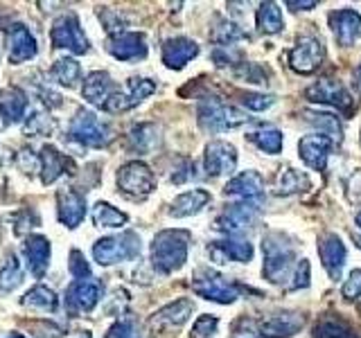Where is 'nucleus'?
<instances>
[{
  "instance_id": "nucleus-55",
  "label": "nucleus",
  "mask_w": 361,
  "mask_h": 338,
  "mask_svg": "<svg viewBox=\"0 0 361 338\" xmlns=\"http://www.w3.org/2000/svg\"><path fill=\"white\" fill-rule=\"evenodd\" d=\"M345 194L350 201H361V169L350 174V178L345 180Z\"/></svg>"
},
{
  "instance_id": "nucleus-4",
  "label": "nucleus",
  "mask_w": 361,
  "mask_h": 338,
  "mask_svg": "<svg viewBox=\"0 0 361 338\" xmlns=\"http://www.w3.org/2000/svg\"><path fill=\"white\" fill-rule=\"evenodd\" d=\"M68 138L82 146H90V149H104L113 140V131L93 111L79 108L68 127Z\"/></svg>"
},
{
  "instance_id": "nucleus-25",
  "label": "nucleus",
  "mask_w": 361,
  "mask_h": 338,
  "mask_svg": "<svg viewBox=\"0 0 361 338\" xmlns=\"http://www.w3.org/2000/svg\"><path fill=\"white\" fill-rule=\"evenodd\" d=\"M319 253L323 259V268L327 270V275L332 280H341L343 273V266H345V244L338 234L334 232H327L321 237V244H319Z\"/></svg>"
},
{
  "instance_id": "nucleus-14",
  "label": "nucleus",
  "mask_w": 361,
  "mask_h": 338,
  "mask_svg": "<svg viewBox=\"0 0 361 338\" xmlns=\"http://www.w3.org/2000/svg\"><path fill=\"white\" fill-rule=\"evenodd\" d=\"M192 313H195V302H192L190 298H178L174 302L165 304L163 309H158L147 325H149V330L154 334H163V332L183 327L190 320Z\"/></svg>"
},
{
  "instance_id": "nucleus-53",
  "label": "nucleus",
  "mask_w": 361,
  "mask_h": 338,
  "mask_svg": "<svg viewBox=\"0 0 361 338\" xmlns=\"http://www.w3.org/2000/svg\"><path fill=\"white\" fill-rule=\"evenodd\" d=\"M37 95H39V99L43 101L45 106L48 108H59L63 101H61V95L56 93V90H52L50 86H37Z\"/></svg>"
},
{
  "instance_id": "nucleus-28",
  "label": "nucleus",
  "mask_w": 361,
  "mask_h": 338,
  "mask_svg": "<svg viewBox=\"0 0 361 338\" xmlns=\"http://www.w3.org/2000/svg\"><path fill=\"white\" fill-rule=\"evenodd\" d=\"M197 54H199L197 41H192L188 37H174L163 43V63L169 68V70H180V68H185Z\"/></svg>"
},
{
  "instance_id": "nucleus-58",
  "label": "nucleus",
  "mask_w": 361,
  "mask_h": 338,
  "mask_svg": "<svg viewBox=\"0 0 361 338\" xmlns=\"http://www.w3.org/2000/svg\"><path fill=\"white\" fill-rule=\"evenodd\" d=\"M7 338H27V336H23V334H11V336H7Z\"/></svg>"
},
{
  "instance_id": "nucleus-47",
  "label": "nucleus",
  "mask_w": 361,
  "mask_h": 338,
  "mask_svg": "<svg viewBox=\"0 0 361 338\" xmlns=\"http://www.w3.org/2000/svg\"><path fill=\"white\" fill-rule=\"evenodd\" d=\"M106 338H140V336H138V330H135L133 320L120 318L109 327Z\"/></svg>"
},
{
  "instance_id": "nucleus-39",
  "label": "nucleus",
  "mask_w": 361,
  "mask_h": 338,
  "mask_svg": "<svg viewBox=\"0 0 361 338\" xmlns=\"http://www.w3.org/2000/svg\"><path fill=\"white\" fill-rule=\"evenodd\" d=\"M52 77L56 79V84H61L66 88H75L79 79H82V65L75 59H71V56H61L52 65Z\"/></svg>"
},
{
  "instance_id": "nucleus-7",
  "label": "nucleus",
  "mask_w": 361,
  "mask_h": 338,
  "mask_svg": "<svg viewBox=\"0 0 361 338\" xmlns=\"http://www.w3.org/2000/svg\"><path fill=\"white\" fill-rule=\"evenodd\" d=\"M118 189L131 201H145L156 189L152 169L140 161H131L118 169Z\"/></svg>"
},
{
  "instance_id": "nucleus-18",
  "label": "nucleus",
  "mask_w": 361,
  "mask_h": 338,
  "mask_svg": "<svg viewBox=\"0 0 361 338\" xmlns=\"http://www.w3.org/2000/svg\"><path fill=\"white\" fill-rule=\"evenodd\" d=\"M237 167V149L226 140H212L203 154V169L208 176L233 174Z\"/></svg>"
},
{
  "instance_id": "nucleus-10",
  "label": "nucleus",
  "mask_w": 361,
  "mask_h": 338,
  "mask_svg": "<svg viewBox=\"0 0 361 338\" xmlns=\"http://www.w3.org/2000/svg\"><path fill=\"white\" fill-rule=\"evenodd\" d=\"M152 93H156V82L154 79H147V77H131L127 86L120 88V90H113V95L109 97V101L104 104L106 113H124V111H131L138 104L149 97Z\"/></svg>"
},
{
  "instance_id": "nucleus-16",
  "label": "nucleus",
  "mask_w": 361,
  "mask_h": 338,
  "mask_svg": "<svg viewBox=\"0 0 361 338\" xmlns=\"http://www.w3.org/2000/svg\"><path fill=\"white\" fill-rule=\"evenodd\" d=\"M257 336L264 338H291L305 327V315L298 311H280L262 318L257 325Z\"/></svg>"
},
{
  "instance_id": "nucleus-52",
  "label": "nucleus",
  "mask_w": 361,
  "mask_h": 338,
  "mask_svg": "<svg viewBox=\"0 0 361 338\" xmlns=\"http://www.w3.org/2000/svg\"><path fill=\"white\" fill-rule=\"evenodd\" d=\"M242 59V54L233 50V48H217L212 52V61L217 63L219 68H226V65H237V61Z\"/></svg>"
},
{
  "instance_id": "nucleus-22",
  "label": "nucleus",
  "mask_w": 361,
  "mask_h": 338,
  "mask_svg": "<svg viewBox=\"0 0 361 338\" xmlns=\"http://www.w3.org/2000/svg\"><path fill=\"white\" fill-rule=\"evenodd\" d=\"M37 52H39V45H37V39H34V34L25 25H20V23L11 25L9 37H7V59H9V63L20 65V63L34 59Z\"/></svg>"
},
{
  "instance_id": "nucleus-34",
  "label": "nucleus",
  "mask_w": 361,
  "mask_h": 338,
  "mask_svg": "<svg viewBox=\"0 0 361 338\" xmlns=\"http://www.w3.org/2000/svg\"><path fill=\"white\" fill-rule=\"evenodd\" d=\"M20 304L27 309L41 311V313H54L56 309H59V298H56V293L52 289L37 284L20 298Z\"/></svg>"
},
{
  "instance_id": "nucleus-3",
  "label": "nucleus",
  "mask_w": 361,
  "mask_h": 338,
  "mask_svg": "<svg viewBox=\"0 0 361 338\" xmlns=\"http://www.w3.org/2000/svg\"><path fill=\"white\" fill-rule=\"evenodd\" d=\"M197 120H199V127L208 133H224V131H233L237 127L246 124V115L235 108L231 104H226L219 97L214 95H206L199 99V106H197Z\"/></svg>"
},
{
  "instance_id": "nucleus-61",
  "label": "nucleus",
  "mask_w": 361,
  "mask_h": 338,
  "mask_svg": "<svg viewBox=\"0 0 361 338\" xmlns=\"http://www.w3.org/2000/svg\"><path fill=\"white\" fill-rule=\"evenodd\" d=\"M357 246H359V248H361V237H359V239H357Z\"/></svg>"
},
{
  "instance_id": "nucleus-43",
  "label": "nucleus",
  "mask_w": 361,
  "mask_h": 338,
  "mask_svg": "<svg viewBox=\"0 0 361 338\" xmlns=\"http://www.w3.org/2000/svg\"><path fill=\"white\" fill-rule=\"evenodd\" d=\"M219 330V318L212 313H203L197 318V323L192 325V332L190 338H214Z\"/></svg>"
},
{
  "instance_id": "nucleus-30",
  "label": "nucleus",
  "mask_w": 361,
  "mask_h": 338,
  "mask_svg": "<svg viewBox=\"0 0 361 338\" xmlns=\"http://www.w3.org/2000/svg\"><path fill=\"white\" fill-rule=\"evenodd\" d=\"M212 201L210 192L208 189H190V192H183V194H178L172 203V208H169V217L174 219H188V217H195L199 214L203 208L208 206Z\"/></svg>"
},
{
  "instance_id": "nucleus-29",
  "label": "nucleus",
  "mask_w": 361,
  "mask_h": 338,
  "mask_svg": "<svg viewBox=\"0 0 361 338\" xmlns=\"http://www.w3.org/2000/svg\"><path fill=\"white\" fill-rule=\"evenodd\" d=\"M113 90H116V84H113L111 75L104 70H95V73L86 75L84 86H82L84 99L88 101V104L99 106V108H104L109 97L113 95Z\"/></svg>"
},
{
  "instance_id": "nucleus-11",
  "label": "nucleus",
  "mask_w": 361,
  "mask_h": 338,
  "mask_svg": "<svg viewBox=\"0 0 361 338\" xmlns=\"http://www.w3.org/2000/svg\"><path fill=\"white\" fill-rule=\"evenodd\" d=\"M104 293V284L99 280H75L71 287L66 289V309L71 315L88 313L97 307V302Z\"/></svg>"
},
{
  "instance_id": "nucleus-5",
  "label": "nucleus",
  "mask_w": 361,
  "mask_h": 338,
  "mask_svg": "<svg viewBox=\"0 0 361 338\" xmlns=\"http://www.w3.org/2000/svg\"><path fill=\"white\" fill-rule=\"evenodd\" d=\"M192 289H195L199 298L210 300V302H219V304H233L237 298H240V293L246 291L242 284L226 280L224 275L214 273L210 268L197 270V275L192 277Z\"/></svg>"
},
{
  "instance_id": "nucleus-2",
  "label": "nucleus",
  "mask_w": 361,
  "mask_h": 338,
  "mask_svg": "<svg viewBox=\"0 0 361 338\" xmlns=\"http://www.w3.org/2000/svg\"><path fill=\"white\" fill-rule=\"evenodd\" d=\"M262 251H264V266L262 275L271 284H282L287 282L296 266V251L287 234L282 232H269L262 239Z\"/></svg>"
},
{
  "instance_id": "nucleus-27",
  "label": "nucleus",
  "mask_w": 361,
  "mask_h": 338,
  "mask_svg": "<svg viewBox=\"0 0 361 338\" xmlns=\"http://www.w3.org/2000/svg\"><path fill=\"white\" fill-rule=\"evenodd\" d=\"M27 95L18 86H7L0 90V129L16 124L27 113Z\"/></svg>"
},
{
  "instance_id": "nucleus-23",
  "label": "nucleus",
  "mask_w": 361,
  "mask_h": 338,
  "mask_svg": "<svg viewBox=\"0 0 361 338\" xmlns=\"http://www.w3.org/2000/svg\"><path fill=\"white\" fill-rule=\"evenodd\" d=\"M39 172H41V183L52 185L63 174H75V165L66 154L56 151L52 144H45L39 154Z\"/></svg>"
},
{
  "instance_id": "nucleus-50",
  "label": "nucleus",
  "mask_w": 361,
  "mask_h": 338,
  "mask_svg": "<svg viewBox=\"0 0 361 338\" xmlns=\"http://www.w3.org/2000/svg\"><path fill=\"white\" fill-rule=\"evenodd\" d=\"M68 266H71V273L77 280H88L90 277V266H88L82 251H73L71 253V264H68Z\"/></svg>"
},
{
  "instance_id": "nucleus-21",
  "label": "nucleus",
  "mask_w": 361,
  "mask_h": 338,
  "mask_svg": "<svg viewBox=\"0 0 361 338\" xmlns=\"http://www.w3.org/2000/svg\"><path fill=\"white\" fill-rule=\"evenodd\" d=\"M106 50L118 61H138L147 56V39L140 32H122L118 37H109Z\"/></svg>"
},
{
  "instance_id": "nucleus-56",
  "label": "nucleus",
  "mask_w": 361,
  "mask_h": 338,
  "mask_svg": "<svg viewBox=\"0 0 361 338\" xmlns=\"http://www.w3.org/2000/svg\"><path fill=\"white\" fill-rule=\"evenodd\" d=\"M316 5V0H287V7L291 9V11H310V9H314Z\"/></svg>"
},
{
  "instance_id": "nucleus-26",
  "label": "nucleus",
  "mask_w": 361,
  "mask_h": 338,
  "mask_svg": "<svg viewBox=\"0 0 361 338\" xmlns=\"http://www.w3.org/2000/svg\"><path fill=\"white\" fill-rule=\"evenodd\" d=\"M50 242L43 234H30L25 244H23V257H25V266L34 277H43L45 270L50 266Z\"/></svg>"
},
{
  "instance_id": "nucleus-24",
  "label": "nucleus",
  "mask_w": 361,
  "mask_h": 338,
  "mask_svg": "<svg viewBox=\"0 0 361 338\" xmlns=\"http://www.w3.org/2000/svg\"><path fill=\"white\" fill-rule=\"evenodd\" d=\"M208 253L212 259H217L219 264H226V262H240V264H246L253 259V244L248 239H242V237H226L221 242H214Z\"/></svg>"
},
{
  "instance_id": "nucleus-1",
  "label": "nucleus",
  "mask_w": 361,
  "mask_h": 338,
  "mask_svg": "<svg viewBox=\"0 0 361 338\" xmlns=\"http://www.w3.org/2000/svg\"><path fill=\"white\" fill-rule=\"evenodd\" d=\"M190 232L188 230H161L152 242L149 259L161 275L176 273L188 262Z\"/></svg>"
},
{
  "instance_id": "nucleus-20",
  "label": "nucleus",
  "mask_w": 361,
  "mask_h": 338,
  "mask_svg": "<svg viewBox=\"0 0 361 338\" xmlns=\"http://www.w3.org/2000/svg\"><path fill=\"white\" fill-rule=\"evenodd\" d=\"M56 214H59V221L66 228L75 230L86 217V196L73 187L59 189L56 192Z\"/></svg>"
},
{
  "instance_id": "nucleus-45",
  "label": "nucleus",
  "mask_w": 361,
  "mask_h": 338,
  "mask_svg": "<svg viewBox=\"0 0 361 338\" xmlns=\"http://www.w3.org/2000/svg\"><path fill=\"white\" fill-rule=\"evenodd\" d=\"M310 275H312V266H310V259H298L296 266H293V273H291V284L289 289L291 291H298V289H305L310 287Z\"/></svg>"
},
{
  "instance_id": "nucleus-38",
  "label": "nucleus",
  "mask_w": 361,
  "mask_h": 338,
  "mask_svg": "<svg viewBox=\"0 0 361 338\" xmlns=\"http://www.w3.org/2000/svg\"><path fill=\"white\" fill-rule=\"evenodd\" d=\"M127 221H129L127 212L113 208L111 203H106V201L95 203V208H93V223L97 225V228H122V225L127 223Z\"/></svg>"
},
{
  "instance_id": "nucleus-40",
  "label": "nucleus",
  "mask_w": 361,
  "mask_h": 338,
  "mask_svg": "<svg viewBox=\"0 0 361 338\" xmlns=\"http://www.w3.org/2000/svg\"><path fill=\"white\" fill-rule=\"evenodd\" d=\"M20 282H23V266L18 262V257L11 253L5 259L3 268H0V291H5V293L14 291Z\"/></svg>"
},
{
  "instance_id": "nucleus-44",
  "label": "nucleus",
  "mask_w": 361,
  "mask_h": 338,
  "mask_svg": "<svg viewBox=\"0 0 361 338\" xmlns=\"http://www.w3.org/2000/svg\"><path fill=\"white\" fill-rule=\"evenodd\" d=\"M242 104L248 111H267L276 104V97L274 95H264V93H242Z\"/></svg>"
},
{
  "instance_id": "nucleus-51",
  "label": "nucleus",
  "mask_w": 361,
  "mask_h": 338,
  "mask_svg": "<svg viewBox=\"0 0 361 338\" xmlns=\"http://www.w3.org/2000/svg\"><path fill=\"white\" fill-rule=\"evenodd\" d=\"M197 174H195V163L192 161H188V158H183L180 161V165L176 167V172L169 176V180L172 183H176V185H183V183H188V180H192Z\"/></svg>"
},
{
  "instance_id": "nucleus-48",
  "label": "nucleus",
  "mask_w": 361,
  "mask_h": 338,
  "mask_svg": "<svg viewBox=\"0 0 361 338\" xmlns=\"http://www.w3.org/2000/svg\"><path fill=\"white\" fill-rule=\"evenodd\" d=\"M99 18H102V23L106 25L109 37H118V34L124 32V20H122V16L118 14V11H113V9L104 7V9H99Z\"/></svg>"
},
{
  "instance_id": "nucleus-12",
  "label": "nucleus",
  "mask_w": 361,
  "mask_h": 338,
  "mask_svg": "<svg viewBox=\"0 0 361 338\" xmlns=\"http://www.w3.org/2000/svg\"><path fill=\"white\" fill-rule=\"evenodd\" d=\"M224 194L233 196V199H240V203H248V206L259 208L267 199L264 178L257 172H253V169H248V172L237 174L235 178H231L228 183H226Z\"/></svg>"
},
{
  "instance_id": "nucleus-13",
  "label": "nucleus",
  "mask_w": 361,
  "mask_h": 338,
  "mask_svg": "<svg viewBox=\"0 0 361 338\" xmlns=\"http://www.w3.org/2000/svg\"><path fill=\"white\" fill-rule=\"evenodd\" d=\"M305 97L314 101V104H327L343 113L353 111V95H350V90L341 82H336V79H321V82H316L314 86L305 90Z\"/></svg>"
},
{
  "instance_id": "nucleus-19",
  "label": "nucleus",
  "mask_w": 361,
  "mask_h": 338,
  "mask_svg": "<svg viewBox=\"0 0 361 338\" xmlns=\"http://www.w3.org/2000/svg\"><path fill=\"white\" fill-rule=\"evenodd\" d=\"M332 149H334L332 138H327L323 133L305 135V138H300V142H298V154L302 158V163L310 169H314V172H325Z\"/></svg>"
},
{
  "instance_id": "nucleus-8",
  "label": "nucleus",
  "mask_w": 361,
  "mask_h": 338,
  "mask_svg": "<svg viewBox=\"0 0 361 338\" xmlns=\"http://www.w3.org/2000/svg\"><path fill=\"white\" fill-rule=\"evenodd\" d=\"M50 41L54 48L59 50H68L73 54H86L90 50L88 45V39L82 30V23L79 18L73 14V11H68V14H61L52 23V30H50Z\"/></svg>"
},
{
  "instance_id": "nucleus-42",
  "label": "nucleus",
  "mask_w": 361,
  "mask_h": 338,
  "mask_svg": "<svg viewBox=\"0 0 361 338\" xmlns=\"http://www.w3.org/2000/svg\"><path fill=\"white\" fill-rule=\"evenodd\" d=\"M23 131H25L27 135H50L54 131V120L48 115V113L34 111L32 115L27 118Z\"/></svg>"
},
{
  "instance_id": "nucleus-37",
  "label": "nucleus",
  "mask_w": 361,
  "mask_h": 338,
  "mask_svg": "<svg viewBox=\"0 0 361 338\" xmlns=\"http://www.w3.org/2000/svg\"><path fill=\"white\" fill-rule=\"evenodd\" d=\"M210 39L219 45V48H233L237 41L246 39V32L237 25V23L228 20V18H219L214 23V27L210 32Z\"/></svg>"
},
{
  "instance_id": "nucleus-59",
  "label": "nucleus",
  "mask_w": 361,
  "mask_h": 338,
  "mask_svg": "<svg viewBox=\"0 0 361 338\" xmlns=\"http://www.w3.org/2000/svg\"><path fill=\"white\" fill-rule=\"evenodd\" d=\"M77 338H93V336H90V334H88V332H84V334H79V336H77Z\"/></svg>"
},
{
  "instance_id": "nucleus-49",
  "label": "nucleus",
  "mask_w": 361,
  "mask_h": 338,
  "mask_svg": "<svg viewBox=\"0 0 361 338\" xmlns=\"http://www.w3.org/2000/svg\"><path fill=\"white\" fill-rule=\"evenodd\" d=\"M341 296L345 300H359L361 298V268H355L353 273L348 275V280L343 282V287H341Z\"/></svg>"
},
{
  "instance_id": "nucleus-17",
  "label": "nucleus",
  "mask_w": 361,
  "mask_h": 338,
  "mask_svg": "<svg viewBox=\"0 0 361 338\" xmlns=\"http://www.w3.org/2000/svg\"><path fill=\"white\" fill-rule=\"evenodd\" d=\"M327 25H330L334 39L341 48H350V45H355L357 39L361 37V14L353 7L334 9L332 14L327 16Z\"/></svg>"
},
{
  "instance_id": "nucleus-41",
  "label": "nucleus",
  "mask_w": 361,
  "mask_h": 338,
  "mask_svg": "<svg viewBox=\"0 0 361 338\" xmlns=\"http://www.w3.org/2000/svg\"><path fill=\"white\" fill-rule=\"evenodd\" d=\"M305 120L314 124V127H319V131L327 135V138H338V133H341V122H338V118L330 115V113H307Z\"/></svg>"
},
{
  "instance_id": "nucleus-36",
  "label": "nucleus",
  "mask_w": 361,
  "mask_h": 338,
  "mask_svg": "<svg viewBox=\"0 0 361 338\" xmlns=\"http://www.w3.org/2000/svg\"><path fill=\"white\" fill-rule=\"evenodd\" d=\"M248 140H251L259 151H264L269 156H276L282 151V131L276 127H257L248 133Z\"/></svg>"
},
{
  "instance_id": "nucleus-31",
  "label": "nucleus",
  "mask_w": 361,
  "mask_h": 338,
  "mask_svg": "<svg viewBox=\"0 0 361 338\" xmlns=\"http://www.w3.org/2000/svg\"><path fill=\"white\" fill-rule=\"evenodd\" d=\"M312 334L314 338H361L357 327H353L336 313H323L321 318L316 320Z\"/></svg>"
},
{
  "instance_id": "nucleus-15",
  "label": "nucleus",
  "mask_w": 361,
  "mask_h": 338,
  "mask_svg": "<svg viewBox=\"0 0 361 338\" xmlns=\"http://www.w3.org/2000/svg\"><path fill=\"white\" fill-rule=\"evenodd\" d=\"M259 214L257 206H248V203H233L226 208L217 219H214V230H219L228 237H237L246 228H251Z\"/></svg>"
},
{
  "instance_id": "nucleus-33",
  "label": "nucleus",
  "mask_w": 361,
  "mask_h": 338,
  "mask_svg": "<svg viewBox=\"0 0 361 338\" xmlns=\"http://www.w3.org/2000/svg\"><path fill=\"white\" fill-rule=\"evenodd\" d=\"M310 189V178L307 174L298 172L293 167H282L278 176H276V183H274V192L278 196H289V194H300V192Z\"/></svg>"
},
{
  "instance_id": "nucleus-60",
  "label": "nucleus",
  "mask_w": 361,
  "mask_h": 338,
  "mask_svg": "<svg viewBox=\"0 0 361 338\" xmlns=\"http://www.w3.org/2000/svg\"><path fill=\"white\" fill-rule=\"evenodd\" d=\"M357 77H359V86H361V65H359V70H357Z\"/></svg>"
},
{
  "instance_id": "nucleus-46",
  "label": "nucleus",
  "mask_w": 361,
  "mask_h": 338,
  "mask_svg": "<svg viewBox=\"0 0 361 338\" xmlns=\"http://www.w3.org/2000/svg\"><path fill=\"white\" fill-rule=\"evenodd\" d=\"M242 68L237 70V77L244 79V82L248 84H267V73H264V68L262 65H257V63H240Z\"/></svg>"
},
{
  "instance_id": "nucleus-32",
  "label": "nucleus",
  "mask_w": 361,
  "mask_h": 338,
  "mask_svg": "<svg viewBox=\"0 0 361 338\" xmlns=\"http://www.w3.org/2000/svg\"><path fill=\"white\" fill-rule=\"evenodd\" d=\"M161 146V127H156L154 122L135 124L129 131V149L135 154H152Z\"/></svg>"
},
{
  "instance_id": "nucleus-35",
  "label": "nucleus",
  "mask_w": 361,
  "mask_h": 338,
  "mask_svg": "<svg viewBox=\"0 0 361 338\" xmlns=\"http://www.w3.org/2000/svg\"><path fill=\"white\" fill-rule=\"evenodd\" d=\"M255 25L262 34H280L285 30L282 9L276 3H262L255 11Z\"/></svg>"
},
{
  "instance_id": "nucleus-6",
  "label": "nucleus",
  "mask_w": 361,
  "mask_h": 338,
  "mask_svg": "<svg viewBox=\"0 0 361 338\" xmlns=\"http://www.w3.org/2000/svg\"><path fill=\"white\" fill-rule=\"evenodd\" d=\"M140 255V237L133 232H122L116 237H104L93 244V257L99 266H113Z\"/></svg>"
},
{
  "instance_id": "nucleus-9",
  "label": "nucleus",
  "mask_w": 361,
  "mask_h": 338,
  "mask_svg": "<svg viewBox=\"0 0 361 338\" xmlns=\"http://www.w3.org/2000/svg\"><path fill=\"white\" fill-rule=\"evenodd\" d=\"M325 61V45L314 34H305L289 52V65L298 75H314Z\"/></svg>"
},
{
  "instance_id": "nucleus-57",
  "label": "nucleus",
  "mask_w": 361,
  "mask_h": 338,
  "mask_svg": "<svg viewBox=\"0 0 361 338\" xmlns=\"http://www.w3.org/2000/svg\"><path fill=\"white\" fill-rule=\"evenodd\" d=\"M355 223H357V228H361V210L355 214Z\"/></svg>"
},
{
  "instance_id": "nucleus-54",
  "label": "nucleus",
  "mask_w": 361,
  "mask_h": 338,
  "mask_svg": "<svg viewBox=\"0 0 361 338\" xmlns=\"http://www.w3.org/2000/svg\"><path fill=\"white\" fill-rule=\"evenodd\" d=\"M16 165H18L20 172H25V174L37 172V169H39V156L32 154L30 149H23L18 154V158H16Z\"/></svg>"
}]
</instances>
